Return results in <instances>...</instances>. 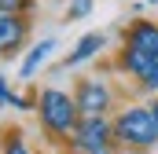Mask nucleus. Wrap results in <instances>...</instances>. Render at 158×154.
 <instances>
[{"label":"nucleus","mask_w":158,"mask_h":154,"mask_svg":"<svg viewBox=\"0 0 158 154\" xmlns=\"http://www.w3.org/2000/svg\"><path fill=\"white\" fill-rule=\"evenodd\" d=\"M4 154H30V147H26L22 140H11V143L4 147Z\"/></svg>","instance_id":"12"},{"label":"nucleus","mask_w":158,"mask_h":154,"mask_svg":"<svg viewBox=\"0 0 158 154\" xmlns=\"http://www.w3.org/2000/svg\"><path fill=\"white\" fill-rule=\"evenodd\" d=\"M92 11V0H70V18H85Z\"/></svg>","instance_id":"11"},{"label":"nucleus","mask_w":158,"mask_h":154,"mask_svg":"<svg viewBox=\"0 0 158 154\" xmlns=\"http://www.w3.org/2000/svg\"><path fill=\"white\" fill-rule=\"evenodd\" d=\"M121 63H125L129 74H136L147 88H158V59L155 55H143V51H136V48H125Z\"/></svg>","instance_id":"4"},{"label":"nucleus","mask_w":158,"mask_h":154,"mask_svg":"<svg viewBox=\"0 0 158 154\" xmlns=\"http://www.w3.org/2000/svg\"><path fill=\"white\" fill-rule=\"evenodd\" d=\"M151 4H158V0H151Z\"/></svg>","instance_id":"16"},{"label":"nucleus","mask_w":158,"mask_h":154,"mask_svg":"<svg viewBox=\"0 0 158 154\" xmlns=\"http://www.w3.org/2000/svg\"><path fill=\"white\" fill-rule=\"evenodd\" d=\"M11 99H15V95L7 92V84H4V77H0V103H11Z\"/></svg>","instance_id":"13"},{"label":"nucleus","mask_w":158,"mask_h":154,"mask_svg":"<svg viewBox=\"0 0 158 154\" xmlns=\"http://www.w3.org/2000/svg\"><path fill=\"white\" fill-rule=\"evenodd\" d=\"M40 117L52 132H74V121H77V99H70L66 92L59 88H48L40 92Z\"/></svg>","instance_id":"2"},{"label":"nucleus","mask_w":158,"mask_h":154,"mask_svg":"<svg viewBox=\"0 0 158 154\" xmlns=\"http://www.w3.org/2000/svg\"><path fill=\"white\" fill-rule=\"evenodd\" d=\"M52 51H55V40H52V37H48V40H40L37 48H33V51L26 55V63H22L19 77H33V74H37V66L44 63V59H48V55H52Z\"/></svg>","instance_id":"9"},{"label":"nucleus","mask_w":158,"mask_h":154,"mask_svg":"<svg viewBox=\"0 0 158 154\" xmlns=\"http://www.w3.org/2000/svg\"><path fill=\"white\" fill-rule=\"evenodd\" d=\"M129 48H136V51L158 59V26L155 22H132V30H129Z\"/></svg>","instance_id":"6"},{"label":"nucleus","mask_w":158,"mask_h":154,"mask_svg":"<svg viewBox=\"0 0 158 154\" xmlns=\"http://www.w3.org/2000/svg\"><path fill=\"white\" fill-rule=\"evenodd\" d=\"M96 154H110V151H96Z\"/></svg>","instance_id":"15"},{"label":"nucleus","mask_w":158,"mask_h":154,"mask_svg":"<svg viewBox=\"0 0 158 154\" xmlns=\"http://www.w3.org/2000/svg\"><path fill=\"white\" fill-rule=\"evenodd\" d=\"M26 37V22L19 15H0V51H15Z\"/></svg>","instance_id":"7"},{"label":"nucleus","mask_w":158,"mask_h":154,"mask_svg":"<svg viewBox=\"0 0 158 154\" xmlns=\"http://www.w3.org/2000/svg\"><path fill=\"white\" fill-rule=\"evenodd\" d=\"M107 44V37L103 33H85V37L77 40V48L70 51V59H66V66H77V63H85V59H92L99 48Z\"/></svg>","instance_id":"8"},{"label":"nucleus","mask_w":158,"mask_h":154,"mask_svg":"<svg viewBox=\"0 0 158 154\" xmlns=\"http://www.w3.org/2000/svg\"><path fill=\"white\" fill-rule=\"evenodd\" d=\"M33 0H0V15H19V11H26Z\"/></svg>","instance_id":"10"},{"label":"nucleus","mask_w":158,"mask_h":154,"mask_svg":"<svg viewBox=\"0 0 158 154\" xmlns=\"http://www.w3.org/2000/svg\"><path fill=\"white\" fill-rule=\"evenodd\" d=\"M151 114H155V125H158V103H155V107H151Z\"/></svg>","instance_id":"14"},{"label":"nucleus","mask_w":158,"mask_h":154,"mask_svg":"<svg viewBox=\"0 0 158 154\" xmlns=\"http://www.w3.org/2000/svg\"><path fill=\"white\" fill-rule=\"evenodd\" d=\"M107 99H110V92H107V84H99V81H85L77 88V107L88 117H99V110L107 107Z\"/></svg>","instance_id":"5"},{"label":"nucleus","mask_w":158,"mask_h":154,"mask_svg":"<svg viewBox=\"0 0 158 154\" xmlns=\"http://www.w3.org/2000/svg\"><path fill=\"white\" fill-rule=\"evenodd\" d=\"M114 136H118L121 143H129V147H155L158 143V125H155V114L151 110H143V107H132V110H125V114L114 121Z\"/></svg>","instance_id":"1"},{"label":"nucleus","mask_w":158,"mask_h":154,"mask_svg":"<svg viewBox=\"0 0 158 154\" xmlns=\"http://www.w3.org/2000/svg\"><path fill=\"white\" fill-rule=\"evenodd\" d=\"M110 125L103 121V117H85L77 125V132H74V143H77L81 151L96 154V151H107V140H110Z\"/></svg>","instance_id":"3"}]
</instances>
